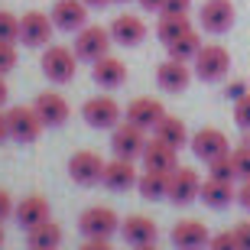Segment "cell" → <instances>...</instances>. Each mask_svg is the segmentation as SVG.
Instances as JSON below:
<instances>
[{
  "mask_svg": "<svg viewBox=\"0 0 250 250\" xmlns=\"http://www.w3.org/2000/svg\"><path fill=\"white\" fill-rule=\"evenodd\" d=\"M78 231H82V237H104V241H111L114 234L121 231V218L107 205H91L78 218Z\"/></svg>",
  "mask_w": 250,
  "mask_h": 250,
  "instance_id": "1",
  "label": "cell"
},
{
  "mask_svg": "<svg viewBox=\"0 0 250 250\" xmlns=\"http://www.w3.org/2000/svg\"><path fill=\"white\" fill-rule=\"evenodd\" d=\"M39 68H42V75L49 82L68 84L75 78V68H78V56L68 46H46V52L39 59Z\"/></svg>",
  "mask_w": 250,
  "mask_h": 250,
  "instance_id": "2",
  "label": "cell"
},
{
  "mask_svg": "<svg viewBox=\"0 0 250 250\" xmlns=\"http://www.w3.org/2000/svg\"><path fill=\"white\" fill-rule=\"evenodd\" d=\"M192 72H195V78H202V82H221L224 75L231 72V52L224 46H218V42L202 46V52H198L195 62H192Z\"/></svg>",
  "mask_w": 250,
  "mask_h": 250,
  "instance_id": "3",
  "label": "cell"
},
{
  "mask_svg": "<svg viewBox=\"0 0 250 250\" xmlns=\"http://www.w3.org/2000/svg\"><path fill=\"white\" fill-rule=\"evenodd\" d=\"M82 117L94 130H114L121 124V104L114 101L111 94H94L82 104Z\"/></svg>",
  "mask_w": 250,
  "mask_h": 250,
  "instance_id": "4",
  "label": "cell"
},
{
  "mask_svg": "<svg viewBox=\"0 0 250 250\" xmlns=\"http://www.w3.org/2000/svg\"><path fill=\"white\" fill-rule=\"evenodd\" d=\"M146 149V130L130 121H121L111 130V153L121 159H140Z\"/></svg>",
  "mask_w": 250,
  "mask_h": 250,
  "instance_id": "5",
  "label": "cell"
},
{
  "mask_svg": "<svg viewBox=\"0 0 250 250\" xmlns=\"http://www.w3.org/2000/svg\"><path fill=\"white\" fill-rule=\"evenodd\" d=\"M111 29L104 26H82L75 33V56L82 59V62H98L101 56L111 52Z\"/></svg>",
  "mask_w": 250,
  "mask_h": 250,
  "instance_id": "6",
  "label": "cell"
},
{
  "mask_svg": "<svg viewBox=\"0 0 250 250\" xmlns=\"http://www.w3.org/2000/svg\"><path fill=\"white\" fill-rule=\"evenodd\" d=\"M7 124H10V140H17V143H33V140H39V133L46 130V124H42V117L36 114L33 104H29V107H23V104L10 107Z\"/></svg>",
  "mask_w": 250,
  "mask_h": 250,
  "instance_id": "7",
  "label": "cell"
},
{
  "mask_svg": "<svg viewBox=\"0 0 250 250\" xmlns=\"http://www.w3.org/2000/svg\"><path fill=\"white\" fill-rule=\"evenodd\" d=\"M52 29H56V23H52L49 13H42V10H29V13L20 17V42L29 46V49H42V46H49Z\"/></svg>",
  "mask_w": 250,
  "mask_h": 250,
  "instance_id": "8",
  "label": "cell"
},
{
  "mask_svg": "<svg viewBox=\"0 0 250 250\" xmlns=\"http://www.w3.org/2000/svg\"><path fill=\"white\" fill-rule=\"evenodd\" d=\"M104 163L94 149H78V153H72V159H68V176H72V182H78V186H98L104 179Z\"/></svg>",
  "mask_w": 250,
  "mask_h": 250,
  "instance_id": "9",
  "label": "cell"
},
{
  "mask_svg": "<svg viewBox=\"0 0 250 250\" xmlns=\"http://www.w3.org/2000/svg\"><path fill=\"white\" fill-rule=\"evenodd\" d=\"M234 3L231 0H205L202 10H198V26L205 33H214V36H221L228 29L234 26Z\"/></svg>",
  "mask_w": 250,
  "mask_h": 250,
  "instance_id": "10",
  "label": "cell"
},
{
  "mask_svg": "<svg viewBox=\"0 0 250 250\" xmlns=\"http://www.w3.org/2000/svg\"><path fill=\"white\" fill-rule=\"evenodd\" d=\"M202 195V179H198V172L188 166H176L172 172H169V202L172 205H192L195 198Z\"/></svg>",
  "mask_w": 250,
  "mask_h": 250,
  "instance_id": "11",
  "label": "cell"
},
{
  "mask_svg": "<svg viewBox=\"0 0 250 250\" xmlns=\"http://www.w3.org/2000/svg\"><path fill=\"white\" fill-rule=\"evenodd\" d=\"M188 146H192L195 159H202V163H211V159L231 153V143H228V137H224L218 127H202L188 140Z\"/></svg>",
  "mask_w": 250,
  "mask_h": 250,
  "instance_id": "12",
  "label": "cell"
},
{
  "mask_svg": "<svg viewBox=\"0 0 250 250\" xmlns=\"http://www.w3.org/2000/svg\"><path fill=\"white\" fill-rule=\"evenodd\" d=\"M169 237H172V247L176 250H208V244H211V231L202 221H195V218L179 221Z\"/></svg>",
  "mask_w": 250,
  "mask_h": 250,
  "instance_id": "13",
  "label": "cell"
},
{
  "mask_svg": "<svg viewBox=\"0 0 250 250\" xmlns=\"http://www.w3.org/2000/svg\"><path fill=\"white\" fill-rule=\"evenodd\" d=\"M88 3L84 0H56V7H52V23L56 29H65V33H78L82 26H88Z\"/></svg>",
  "mask_w": 250,
  "mask_h": 250,
  "instance_id": "14",
  "label": "cell"
},
{
  "mask_svg": "<svg viewBox=\"0 0 250 250\" xmlns=\"http://www.w3.org/2000/svg\"><path fill=\"white\" fill-rule=\"evenodd\" d=\"M107 29H111L114 42H117V46H127V49L140 46V42L146 39V23H143L137 13H117Z\"/></svg>",
  "mask_w": 250,
  "mask_h": 250,
  "instance_id": "15",
  "label": "cell"
},
{
  "mask_svg": "<svg viewBox=\"0 0 250 250\" xmlns=\"http://www.w3.org/2000/svg\"><path fill=\"white\" fill-rule=\"evenodd\" d=\"M192 68L188 62H179V59H166V62L156 68V84L163 88L166 94H182L192 82Z\"/></svg>",
  "mask_w": 250,
  "mask_h": 250,
  "instance_id": "16",
  "label": "cell"
},
{
  "mask_svg": "<svg viewBox=\"0 0 250 250\" xmlns=\"http://www.w3.org/2000/svg\"><path fill=\"white\" fill-rule=\"evenodd\" d=\"M121 237L130 244V247H146V244H156L159 237V228L153 218L146 214H130L121 221Z\"/></svg>",
  "mask_w": 250,
  "mask_h": 250,
  "instance_id": "17",
  "label": "cell"
},
{
  "mask_svg": "<svg viewBox=\"0 0 250 250\" xmlns=\"http://www.w3.org/2000/svg\"><path fill=\"white\" fill-rule=\"evenodd\" d=\"M166 117V107H163V101H156V98H133V101L127 104V121L137 124V127L143 130H156V124Z\"/></svg>",
  "mask_w": 250,
  "mask_h": 250,
  "instance_id": "18",
  "label": "cell"
},
{
  "mask_svg": "<svg viewBox=\"0 0 250 250\" xmlns=\"http://www.w3.org/2000/svg\"><path fill=\"white\" fill-rule=\"evenodd\" d=\"M143 166L153 169V172H172V169L179 166V149L176 146H169L166 140H146V149H143Z\"/></svg>",
  "mask_w": 250,
  "mask_h": 250,
  "instance_id": "19",
  "label": "cell"
},
{
  "mask_svg": "<svg viewBox=\"0 0 250 250\" xmlns=\"http://www.w3.org/2000/svg\"><path fill=\"white\" fill-rule=\"evenodd\" d=\"M91 78L98 88H107V91H114V88H121L124 82H127V65L121 62L117 56H101L98 62H91Z\"/></svg>",
  "mask_w": 250,
  "mask_h": 250,
  "instance_id": "20",
  "label": "cell"
},
{
  "mask_svg": "<svg viewBox=\"0 0 250 250\" xmlns=\"http://www.w3.org/2000/svg\"><path fill=\"white\" fill-rule=\"evenodd\" d=\"M33 107H36V114L42 117V124H46V127H62V124L68 121V114H72L68 101H65L59 91H42V94H36Z\"/></svg>",
  "mask_w": 250,
  "mask_h": 250,
  "instance_id": "21",
  "label": "cell"
},
{
  "mask_svg": "<svg viewBox=\"0 0 250 250\" xmlns=\"http://www.w3.org/2000/svg\"><path fill=\"white\" fill-rule=\"evenodd\" d=\"M137 166H133V159H121V156H114L107 166H104V186L111 188V192H127V188H137Z\"/></svg>",
  "mask_w": 250,
  "mask_h": 250,
  "instance_id": "22",
  "label": "cell"
},
{
  "mask_svg": "<svg viewBox=\"0 0 250 250\" xmlns=\"http://www.w3.org/2000/svg\"><path fill=\"white\" fill-rule=\"evenodd\" d=\"M13 218H17L20 228H26V231H29V228L49 221V218H52V208H49V202L42 198V195H26V198L13 208Z\"/></svg>",
  "mask_w": 250,
  "mask_h": 250,
  "instance_id": "23",
  "label": "cell"
},
{
  "mask_svg": "<svg viewBox=\"0 0 250 250\" xmlns=\"http://www.w3.org/2000/svg\"><path fill=\"white\" fill-rule=\"evenodd\" d=\"M208 208H214V211H224L231 202H237V188H234V182H224V179H205L202 182V195H198Z\"/></svg>",
  "mask_w": 250,
  "mask_h": 250,
  "instance_id": "24",
  "label": "cell"
},
{
  "mask_svg": "<svg viewBox=\"0 0 250 250\" xmlns=\"http://www.w3.org/2000/svg\"><path fill=\"white\" fill-rule=\"evenodd\" d=\"M26 244H29V250H59V244H62V228L49 218V221L29 228L26 231Z\"/></svg>",
  "mask_w": 250,
  "mask_h": 250,
  "instance_id": "25",
  "label": "cell"
},
{
  "mask_svg": "<svg viewBox=\"0 0 250 250\" xmlns=\"http://www.w3.org/2000/svg\"><path fill=\"white\" fill-rule=\"evenodd\" d=\"M137 192L146 198V202H159L169 195V172H153V169H143L137 179Z\"/></svg>",
  "mask_w": 250,
  "mask_h": 250,
  "instance_id": "26",
  "label": "cell"
},
{
  "mask_svg": "<svg viewBox=\"0 0 250 250\" xmlns=\"http://www.w3.org/2000/svg\"><path fill=\"white\" fill-rule=\"evenodd\" d=\"M192 23H188V13H159V23H156V36L163 46H169L172 39H179L182 33H188Z\"/></svg>",
  "mask_w": 250,
  "mask_h": 250,
  "instance_id": "27",
  "label": "cell"
},
{
  "mask_svg": "<svg viewBox=\"0 0 250 250\" xmlns=\"http://www.w3.org/2000/svg\"><path fill=\"white\" fill-rule=\"evenodd\" d=\"M166 52H169V59H179V62H195V56L202 52V36H198L195 26H192L179 39H172V42L166 46Z\"/></svg>",
  "mask_w": 250,
  "mask_h": 250,
  "instance_id": "28",
  "label": "cell"
},
{
  "mask_svg": "<svg viewBox=\"0 0 250 250\" xmlns=\"http://www.w3.org/2000/svg\"><path fill=\"white\" fill-rule=\"evenodd\" d=\"M153 137H159V140H166L169 146H176V149H182L188 143V130H186V124L179 121V117H172V114H166L163 121L156 124V130H153Z\"/></svg>",
  "mask_w": 250,
  "mask_h": 250,
  "instance_id": "29",
  "label": "cell"
},
{
  "mask_svg": "<svg viewBox=\"0 0 250 250\" xmlns=\"http://www.w3.org/2000/svg\"><path fill=\"white\" fill-rule=\"evenodd\" d=\"M208 176H211V179H224V182H234V179H237V169H234L231 153L211 159V163H208Z\"/></svg>",
  "mask_w": 250,
  "mask_h": 250,
  "instance_id": "30",
  "label": "cell"
},
{
  "mask_svg": "<svg viewBox=\"0 0 250 250\" xmlns=\"http://www.w3.org/2000/svg\"><path fill=\"white\" fill-rule=\"evenodd\" d=\"M0 39L3 42H20V17L10 10H0Z\"/></svg>",
  "mask_w": 250,
  "mask_h": 250,
  "instance_id": "31",
  "label": "cell"
},
{
  "mask_svg": "<svg viewBox=\"0 0 250 250\" xmlns=\"http://www.w3.org/2000/svg\"><path fill=\"white\" fill-rule=\"evenodd\" d=\"M231 159H234V169H237V179H250V140H244L237 149H231Z\"/></svg>",
  "mask_w": 250,
  "mask_h": 250,
  "instance_id": "32",
  "label": "cell"
},
{
  "mask_svg": "<svg viewBox=\"0 0 250 250\" xmlns=\"http://www.w3.org/2000/svg\"><path fill=\"white\" fill-rule=\"evenodd\" d=\"M17 68V42H3L0 39V75Z\"/></svg>",
  "mask_w": 250,
  "mask_h": 250,
  "instance_id": "33",
  "label": "cell"
},
{
  "mask_svg": "<svg viewBox=\"0 0 250 250\" xmlns=\"http://www.w3.org/2000/svg\"><path fill=\"white\" fill-rule=\"evenodd\" d=\"M234 124L241 130H250V94H244L241 101H234Z\"/></svg>",
  "mask_w": 250,
  "mask_h": 250,
  "instance_id": "34",
  "label": "cell"
},
{
  "mask_svg": "<svg viewBox=\"0 0 250 250\" xmlns=\"http://www.w3.org/2000/svg\"><path fill=\"white\" fill-rule=\"evenodd\" d=\"M208 250H237V241H234L231 231L211 234V244H208Z\"/></svg>",
  "mask_w": 250,
  "mask_h": 250,
  "instance_id": "35",
  "label": "cell"
},
{
  "mask_svg": "<svg viewBox=\"0 0 250 250\" xmlns=\"http://www.w3.org/2000/svg\"><path fill=\"white\" fill-rule=\"evenodd\" d=\"M244 94H250L247 91V82H241V78H234V82H228V88H224V98H228V101H241Z\"/></svg>",
  "mask_w": 250,
  "mask_h": 250,
  "instance_id": "36",
  "label": "cell"
},
{
  "mask_svg": "<svg viewBox=\"0 0 250 250\" xmlns=\"http://www.w3.org/2000/svg\"><path fill=\"white\" fill-rule=\"evenodd\" d=\"M234 241H237V250H250V221L234 224Z\"/></svg>",
  "mask_w": 250,
  "mask_h": 250,
  "instance_id": "37",
  "label": "cell"
},
{
  "mask_svg": "<svg viewBox=\"0 0 250 250\" xmlns=\"http://www.w3.org/2000/svg\"><path fill=\"white\" fill-rule=\"evenodd\" d=\"M192 10V0H166L159 13H188Z\"/></svg>",
  "mask_w": 250,
  "mask_h": 250,
  "instance_id": "38",
  "label": "cell"
},
{
  "mask_svg": "<svg viewBox=\"0 0 250 250\" xmlns=\"http://www.w3.org/2000/svg\"><path fill=\"white\" fill-rule=\"evenodd\" d=\"M13 208H17V205H13L10 192H7V188H0V221H7L10 214H13Z\"/></svg>",
  "mask_w": 250,
  "mask_h": 250,
  "instance_id": "39",
  "label": "cell"
},
{
  "mask_svg": "<svg viewBox=\"0 0 250 250\" xmlns=\"http://www.w3.org/2000/svg\"><path fill=\"white\" fill-rule=\"evenodd\" d=\"M78 250H114V244L104 241V237H84V244Z\"/></svg>",
  "mask_w": 250,
  "mask_h": 250,
  "instance_id": "40",
  "label": "cell"
},
{
  "mask_svg": "<svg viewBox=\"0 0 250 250\" xmlns=\"http://www.w3.org/2000/svg\"><path fill=\"white\" fill-rule=\"evenodd\" d=\"M237 205H241L244 211H250V179H244L241 188H237Z\"/></svg>",
  "mask_w": 250,
  "mask_h": 250,
  "instance_id": "41",
  "label": "cell"
},
{
  "mask_svg": "<svg viewBox=\"0 0 250 250\" xmlns=\"http://www.w3.org/2000/svg\"><path fill=\"white\" fill-rule=\"evenodd\" d=\"M10 140V124H7V111H0V143Z\"/></svg>",
  "mask_w": 250,
  "mask_h": 250,
  "instance_id": "42",
  "label": "cell"
},
{
  "mask_svg": "<svg viewBox=\"0 0 250 250\" xmlns=\"http://www.w3.org/2000/svg\"><path fill=\"white\" fill-rule=\"evenodd\" d=\"M137 3H140V7H143V10H156V13H159L166 0H137Z\"/></svg>",
  "mask_w": 250,
  "mask_h": 250,
  "instance_id": "43",
  "label": "cell"
},
{
  "mask_svg": "<svg viewBox=\"0 0 250 250\" xmlns=\"http://www.w3.org/2000/svg\"><path fill=\"white\" fill-rule=\"evenodd\" d=\"M7 98H10V88H7V82H3V75H0V107L7 104Z\"/></svg>",
  "mask_w": 250,
  "mask_h": 250,
  "instance_id": "44",
  "label": "cell"
},
{
  "mask_svg": "<svg viewBox=\"0 0 250 250\" xmlns=\"http://www.w3.org/2000/svg\"><path fill=\"white\" fill-rule=\"evenodd\" d=\"M88 7H94V10H101V7H107V3H114V0H84Z\"/></svg>",
  "mask_w": 250,
  "mask_h": 250,
  "instance_id": "45",
  "label": "cell"
},
{
  "mask_svg": "<svg viewBox=\"0 0 250 250\" xmlns=\"http://www.w3.org/2000/svg\"><path fill=\"white\" fill-rule=\"evenodd\" d=\"M133 250H159L156 244H146V247H133Z\"/></svg>",
  "mask_w": 250,
  "mask_h": 250,
  "instance_id": "46",
  "label": "cell"
},
{
  "mask_svg": "<svg viewBox=\"0 0 250 250\" xmlns=\"http://www.w3.org/2000/svg\"><path fill=\"white\" fill-rule=\"evenodd\" d=\"M3 224V221H0ZM3 241H7V234H3V228H0V247H3Z\"/></svg>",
  "mask_w": 250,
  "mask_h": 250,
  "instance_id": "47",
  "label": "cell"
},
{
  "mask_svg": "<svg viewBox=\"0 0 250 250\" xmlns=\"http://www.w3.org/2000/svg\"><path fill=\"white\" fill-rule=\"evenodd\" d=\"M114 3H127V0H114Z\"/></svg>",
  "mask_w": 250,
  "mask_h": 250,
  "instance_id": "48",
  "label": "cell"
}]
</instances>
